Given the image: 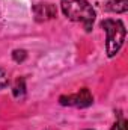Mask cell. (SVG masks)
<instances>
[{
	"mask_svg": "<svg viewBox=\"0 0 128 130\" xmlns=\"http://www.w3.org/2000/svg\"><path fill=\"white\" fill-rule=\"evenodd\" d=\"M60 8L65 17L71 21L81 23L86 32L92 30L95 21V11L88 0H60Z\"/></svg>",
	"mask_w": 128,
	"mask_h": 130,
	"instance_id": "6da1fadb",
	"label": "cell"
},
{
	"mask_svg": "<svg viewBox=\"0 0 128 130\" xmlns=\"http://www.w3.org/2000/svg\"><path fill=\"white\" fill-rule=\"evenodd\" d=\"M101 27L107 33V42H105V52L109 58H113L118 55V52L121 50V47L124 45L125 41V26L121 20H102L101 21Z\"/></svg>",
	"mask_w": 128,
	"mask_h": 130,
	"instance_id": "7a4b0ae2",
	"label": "cell"
},
{
	"mask_svg": "<svg viewBox=\"0 0 128 130\" xmlns=\"http://www.w3.org/2000/svg\"><path fill=\"white\" fill-rule=\"evenodd\" d=\"M59 103L62 106H75V107H88L94 103V97L88 88H81L77 94L62 95L59 98Z\"/></svg>",
	"mask_w": 128,
	"mask_h": 130,
	"instance_id": "3957f363",
	"label": "cell"
},
{
	"mask_svg": "<svg viewBox=\"0 0 128 130\" xmlns=\"http://www.w3.org/2000/svg\"><path fill=\"white\" fill-rule=\"evenodd\" d=\"M33 15H35V20L38 23H42V21H48L51 18H56L57 9L53 3H38L33 6Z\"/></svg>",
	"mask_w": 128,
	"mask_h": 130,
	"instance_id": "277c9868",
	"label": "cell"
},
{
	"mask_svg": "<svg viewBox=\"0 0 128 130\" xmlns=\"http://www.w3.org/2000/svg\"><path fill=\"white\" fill-rule=\"evenodd\" d=\"M105 9L115 14H124L128 11V0H110L105 5Z\"/></svg>",
	"mask_w": 128,
	"mask_h": 130,
	"instance_id": "5b68a950",
	"label": "cell"
},
{
	"mask_svg": "<svg viewBox=\"0 0 128 130\" xmlns=\"http://www.w3.org/2000/svg\"><path fill=\"white\" fill-rule=\"evenodd\" d=\"M12 94L14 97L18 98V100H23L26 97V80L24 79H18L12 88Z\"/></svg>",
	"mask_w": 128,
	"mask_h": 130,
	"instance_id": "8992f818",
	"label": "cell"
},
{
	"mask_svg": "<svg viewBox=\"0 0 128 130\" xmlns=\"http://www.w3.org/2000/svg\"><path fill=\"white\" fill-rule=\"evenodd\" d=\"M112 130H128V123L125 118H122V115L119 113V120L113 124Z\"/></svg>",
	"mask_w": 128,
	"mask_h": 130,
	"instance_id": "52a82bcc",
	"label": "cell"
},
{
	"mask_svg": "<svg viewBox=\"0 0 128 130\" xmlns=\"http://www.w3.org/2000/svg\"><path fill=\"white\" fill-rule=\"evenodd\" d=\"M26 58H27V53H26V50H23V48L12 52V59H14L15 62H23Z\"/></svg>",
	"mask_w": 128,
	"mask_h": 130,
	"instance_id": "ba28073f",
	"label": "cell"
},
{
	"mask_svg": "<svg viewBox=\"0 0 128 130\" xmlns=\"http://www.w3.org/2000/svg\"><path fill=\"white\" fill-rule=\"evenodd\" d=\"M8 83H9V79H8L6 71L3 68H0V89L5 88V86H8Z\"/></svg>",
	"mask_w": 128,
	"mask_h": 130,
	"instance_id": "9c48e42d",
	"label": "cell"
}]
</instances>
